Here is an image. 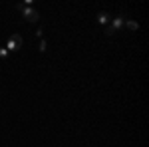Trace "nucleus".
Instances as JSON below:
<instances>
[{"label":"nucleus","mask_w":149,"mask_h":147,"mask_svg":"<svg viewBox=\"0 0 149 147\" xmlns=\"http://www.w3.org/2000/svg\"><path fill=\"white\" fill-rule=\"evenodd\" d=\"M22 48V36L20 34H12L8 38V42H6V50L8 52H18Z\"/></svg>","instance_id":"1"},{"label":"nucleus","mask_w":149,"mask_h":147,"mask_svg":"<svg viewBox=\"0 0 149 147\" xmlns=\"http://www.w3.org/2000/svg\"><path fill=\"white\" fill-rule=\"evenodd\" d=\"M22 16H24V20H28V22H38V18H40L38 10L30 8V6H24L22 8Z\"/></svg>","instance_id":"2"},{"label":"nucleus","mask_w":149,"mask_h":147,"mask_svg":"<svg viewBox=\"0 0 149 147\" xmlns=\"http://www.w3.org/2000/svg\"><path fill=\"white\" fill-rule=\"evenodd\" d=\"M123 16H115L113 18V24H111V28H113V32H117L119 28H123Z\"/></svg>","instance_id":"3"},{"label":"nucleus","mask_w":149,"mask_h":147,"mask_svg":"<svg viewBox=\"0 0 149 147\" xmlns=\"http://www.w3.org/2000/svg\"><path fill=\"white\" fill-rule=\"evenodd\" d=\"M97 22L102 24V26H105V24L109 22V14H107V12H100V14H97Z\"/></svg>","instance_id":"4"},{"label":"nucleus","mask_w":149,"mask_h":147,"mask_svg":"<svg viewBox=\"0 0 149 147\" xmlns=\"http://www.w3.org/2000/svg\"><path fill=\"white\" fill-rule=\"evenodd\" d=\"M125 26L129 28V30H137V28H139V24L135 22V20H129V22H125Z\"/></svg>","instance_id":"5"},{"label":"nucleus","mask_w":149,"mask_h":147,"mask_svg":"<svg viewBox=\"0 0 149 147\" xmlns=\"http://www.w3.org/2000/svg\"><path fill=\"white\" fill-rule=\"evenodd\" d=\"M6 58H8V50L0 46V60H6Z\"/></svg>","instance_id":"6"},{"label":"nucleus","mask_w":149,"mask_h":147,"mask_svg":"<svg viewBox=\"0 0 149 147\" xmlns=\"http://www.w3.org/2000/svg\"><path fill=\"white\" fill-rule=\"evenodd\" d=\"M105 34H107V36H113V34H115V32H113V28H111V26H107V30H105Z\"/></svg>","instance_id":"7"},{"label":"nucleus","mask_w":149,"mask_h":147,"mask_svg":"<svg viewBox=\"0 0 149 147\" xmlns=\"http://www.w3.org/2000/svg\"><path fill=\"white\" fill-rule=\"evenodd\" d=\"M44 50H46V40H42V42H40V52H44Z\"/></svg>","instance_id":"8"}]
</instances>
